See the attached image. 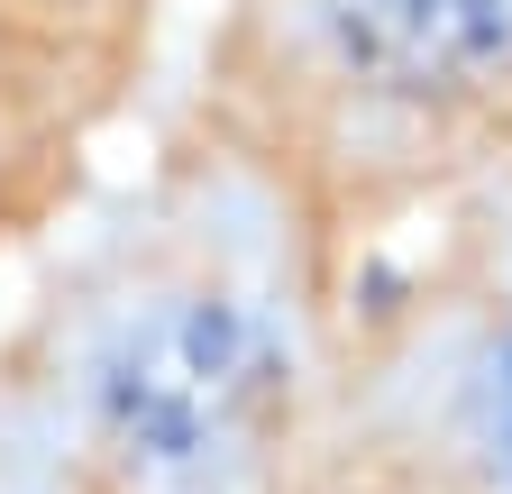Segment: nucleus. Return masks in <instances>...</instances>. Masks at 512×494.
I'll use <instances>...</instances> for the list:
<instances>
[{"mask_svg":"<svg viewBox=\"0 0 512 494\" xmlns=\"http://www.w3.org/2000/svg\"><path fill=\"white\" fill-rule=\"evenodd\" d=\"M284 394L275 330L220 293H165L128 312L92 357V412L101 430L165 476H202L220 449H238L256 412Z\"/></svg>","mask_w":512,"mask_h":494,"instance_id":"f257e3e1","label":"nucleus"},{"mask_svg":"<svg viewBox=\"0 0 512 494\" xmlns=\"http://www.w3.org/2000/svg\"><path fill=\"white\" fill-rule=\"evenodd\" d=\"M339 65L375 92L439 101L512 65V0H320Z\"/></svg>","mask_w":512,"mask_h":494,"instance_id":"f03ea898","label":"nucleus"},{"mask_svg":"<svg viewBox=\"0 0 512 494\" xmlns=\"http://www.w3.org/2000/svg\"><path fill=\"white\" fill-rule=\"evenodd\" d=\"M485 440H494V467L512 476V339H503L494 366H485Z\"/></svg>","mask_w":512,"mask_h":494,"instance_id":"7ed1b4c3","label":"nucleus"}]
</instances>
